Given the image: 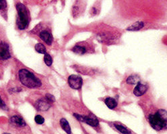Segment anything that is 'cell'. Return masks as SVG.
Wrapping results in <instances>:
<instances>
[{"mask_svg": "<svg viewBox=\"0 0 167 134\" xmlns=\"http://www.w3.org/2000/svg\"><path fill=\"white\" fill-rule=\"evenodd\" d=\"M13 62L14 63L15 80L25 89L43 92H50L53 89L47 77L26 67L15 57L13 59Z\"/></svg>", "mask_w": 167, "mask_h": 134, "instance_id": "6da1fadb", "label": "cell"}, {"mask_svg": "<svg viewBox=\"0 0 167 134\" xmlns=\"http://www.w3.org/2000/svg\"><path fill=\"white\" fill-rule=\"evenodd\" d=\"M93 32L96 39L106 46L119 44L122 37V32L119 29L103 23L96 25Z\"/></svg>", "mask_w": 167, "mask_h": 134, "instance_id": "7a4b0ae2", "label": "cell"}, {"mask_svg": "<svg viewBox=\"0 0 167 134\" xmlns=\"http://www.w3.org/2000/svg\"><path fill=\"white\" fill-rule=\"evenodd\" d=\"M146 119L151 127L156 132L167 130V111L153 107L149 109Z\"/></svg>", "mask_w": 167, "mask_h": 134, "instance_id": "3957f363", "label": "cell"}, {"mask_svg": "<svg viewBox=\"0 0 167 134\" xmlns=\"http://www.w3.org/2000/svg\"><path fill=\"white\" fill-rule=\"evenodd\" d=\"M14 58L13 47L7 36L6 29L0 24V62L6 67Z\"/></svg>", "mask_w": 167, "mask_h": 134, "instance_id": "277c9868", "label": "cell"}, {"mask_svg": "<svg viewBox=\"0 0 167 134\" xmlns=\"http://www.w3.org/2000/svg\"><path fill=\"white\" fill-rule=\"evenodd\" d=\"M29 34L33 37L37 38L42 43L48 47H51L54 44V37L53 35L51 26L49 24L41 22L37 24Z\"/></svg>", "mask_w": 167, "mask_h": 134, "instance_id": "5b68a950", "label": "cell"}, {"mask_svg": "<svg viewBox=\"0 0 167 134\" xmlns=\"http://www.w3.org/2000/svg\"><path fill=\"white\" fill-rule=\"evenodd\" d=\"M16 10V28L18 31L27 30L31 22V16L28 8L21 2L15 4Z\"/></svg>", "mask_w": 167, "mask_h": 134, "instance_id": "8992f818", "label": "cell"}, {"mask_svg": "<svg viewBox=\"0 0 167 134\" xmlns=\"http://www.w3.org/2000/svg\"><path fill=\"white\" fill-rule=\"evenodd\" d=\"M43 92V91L34 90L27 97V101L31 104L35 109L41 113L48 111L53 105V103L47 98L45 92V93Z\"/></svg>", "mask_w": 167, "mask_h": 134, "instance_id": "52a82bcc", "label": "cell"}, {"mask_svg": "<svg viewBox=\"0 0 167 134\" xmlns=\"http://www.w3.org/2000/svg\"><path fill=\"white\" fill-rule=\"evenodd\" d=\"M70 51H72L74 54L81 56L93 54L96 52V45L93 41L89 39L78 42L70 49Z\"/></svg>", "mask_w": 167, "mask_h": 134, "instance_id": "ba28073f", "label": "cell"}, {"mask_svg": "<svg viewBox=\"0 0 167 134\" xmlns=\"http://www.w3.org/2000/svg\"><path fill=\"white\" fill-rule=\"evenodd\" d=\"M8 123L10 127L17 132H30V129L26 123V121L23 117V116L19 113H14L12 114L9 117Z\"/></svg>", "mask_w": 167, "mask_h": 134, "instance_id": "9c48e42d", "label": "cell"}, {"mask_svg": "<svg viewBox=\"0 0 167 134\" xmlns=\"http://www.w3.org/2000/svg\"><path fill=\"white\" fill-rule=\"evenodd\" d=\"M73 115L74 117L78 120L79 122L85 123L92 127L98 128L100 126V123L98 118L90 112L87 115H82L76 113H74Z\"/></svg>", "mask_w": 167, "mask_h": 134, "instance_id": "30bf717a", "label": "cell"}, {"mask_svg": "<svg viewBox=\"0 0 167 134\" xmlns=\"http://www.w3.org/2000/svg\"><path fill=\"white\" fill-rule=\"evenodd\" d=\"M72 67L76 72L80 73L82 75L89 76H96L99 73V70L97 69H95L89 66H82L79 64H74L72 66Z\"/></svg>", "mask_w": 167, "mask_h": 134, "instance_id": "8fae6325", "label": "cell"}, {"mask_svg": "<svg viewBox=\"0 0 167 134\" xmlns=\"http://www.w3.org/2000/svg\"><path fill=\"white\" fill-rule=\"evenodd\" d=\"M153 26L151 23H148L147 22L144 21H137L129 26L126 28V31L129 32H138L140 31H144V30H148L150 28H152Z\"/></svg>", "mask_w": 167, "mask_h": 134, "instance_id": "7c38bea8", "label": "cell"}, {"mask_svg": "<svg viewBox=\"0 0 167 134\" xmlns=\"http://www.w3.org/2000/svg\"><path fill=\"white\" fill-rule=\"evenodd\" d=\"M7 92L10 95L18 94L20 92H23L24 90H26L23 86L18 82L16 80H10L7 85Z\"/></svg>", "mask_w": 167, "mask_h": 134, "instance_id": "4fadbf2b", "label": "cell"}, {"mask_svg": "<svg viewBox=\"0 0 167 134\" xmlns=\"http://www.w3.org/2000/svg\"><path fill=\"white\" fill-rule=\"evenodd\" d=\"M68 83L69 86L73 90H80L83 86L82 77L78 75H70L68 78Z\"/></svg>", "mask_w": 167, "mask_h": 134, "instance_id": "5bb4252c", "label": "cell"}, {"mask_svg": "<svg viewBox=\"0 0 167 134\" xmlns=\"http://www.w3.org/2000/svg\"><path fill=\"white\" fill-rule=\"evenodd\" d=\"M109 125L115 131L121 134H135L133 131L121 122H114L109 123Z\"/></svg>", "mask_w": 167, "mask_h": 134, "instance_id": "9a60e30c", "label": "cell"}, {"mask_svg": "<svg viewBox=\"0 0 167 134\" xmlns=\"http://www.w3.org/2000/svg\"><path fill=\"white\" fill-rule=\"evenodd\" d=\"M148 88L149 86L148 84L141 83L139 82H138L135 86V87L133 90V94L137 97H142L143 95L146 93L148 90Z\"/></svg>", "mask_w": 167, "mask_h": 134, "instance_id": "2e32d148", "label": "cell"}, {"mask_svg": "<svg viewBox=\"0 0 167 134\" xmlns=\"http://www.w3.org/2000/svg\"><path fill=\"white\" fill-rule=\"evenodd\" d=\"M0 109L9 111V99L8 94L4 90L0 88Z\"/></svg>", "mask_w": 167, "mask_h": 134, "instance_id": "e0dca14e", "label": "cell"}, {"mask_svg": "<svg viewBox=\"0 0 167 134\" xmlns=\"http://www.w3.org/2000/svg\"><path fill=\"white\" fill-rule=\"evenodd\" d=\"M84 10L83 4L82 3V2L80 0H77L73 4L72 10V16L74 19L78 18V17H80L81 14L82 13V11Z\"/></svg>", "mask_w": 167, "mask_h": 134, "instance_id": "ac0fdd59", "label": "cell"}, {"mask_svg": "<svg viewBox=\"0 0 167 134\" xmlns=\"http://www.w3.org/2000/svg\"><path fill=\"white\" fill-rule=\"evenodd\" d=\"M8 6L6 0H0V16L5 20L8 19Z\"/></svg>", "mask_w": 167, "mask_h": 134, "instance_id": "d6986e66", "label": "cell"}, {"mask_svg": "<svg viewBox=\"0 0 167 134\" xmlns=\"http://www.w3.org/2000/svg\"><path fill=\"white\" fill-rule=\"evenodd\" d=\"M104 102L105 104V105H106L109 109L111 110L115 109L118 106L117 101L115 98H114L111 97H109L105 98L104 100Z\"/></svg>", "mask_w": 167, "mask_h": 134, "instance_id": "ffe728a7", "label": "cell"}, {"mask_svg": "<svg viewBox=\"0 0 167 134\" xmlns=\"http://www.w3.org/2000/svg\"><path fill=\"white\" fill-rule=\"evenodd\" d=\"M140 80H141V78H140V76L139 75L131 74L125 79V83L127 85L135 86L138 82H139Z\"/></svg>", "mask_w": 167, "mask_h": 134, "instance_id": "44dd1931", "label": "cell"}, {"mask_svg": "<svg viewBox=\"0 0 167 134\" xmlns=\"http://www.w3.org/2000/svg\"><path fill=\"white\" fill-rule=\"evenodd\" d=\"M60 125L63 130L67 134H72L71 127H70L69 123L66 119L61 118L60 119Z\"/></svg>", "mask_w": 167, "mask_h": 134, "instance_id": "7402d4cb", "label": "cell"}, {"mask_svg": "<svg viewBox=\"0 0 167 134\" xmlns=\"http://www.w3.org/2000/svg\"><path fill=\"white\" fill-rule=\"evenodd\" d=\"M34 49L38 53L40 54H45L47 53L46 46L42 42H38L34 45Z\"/></svg>", "mask_w": 167, "mask_h": 134, "instance_id": "603a6c76", "label": "cell"}, {"mask_svg": "<svg viewBox=\"0 0 167 134\" xmlns=\"http://www.w3.org/2000/svg\"><path fill=\"white\" fill-rule=\"evenodd\" d=\"M44 62L46 64V66L48 67H51L53 62V59L52 56L48 53H46L45 54H44V57H43Z\"/></svg>", "mask_w": 167, "mask_h": 134, "instance_id": "cb8c5ba5", "label": "cell"}, {"mask_svg": "<svg viewBox=\"0 0 167 134\" xmlns=\"http://www.w3.org/2000/svg\"><path fill=\"white\" fill-rule=\"evenodd\" d=\"M100 10V6L99 3H96L95 5L91 7L90 10V14L91 16H95L99 14Z\"/></svg>", "mask_w": 167, "mask_h": 134, "instance_id": "d4e9b609", "label": "cell"}, {"mask_svg": "<svg viewBox=\"0 0 167 134\" xmlns=\"http://www.w3.org/2000/svg\"><path fill=\"white\" fill-rule=\"evenodd\" d=\"M34 121L38 125H42L45 123V119H44L43 117L41 115H37L35 116Z\"/></svg>", "mask_w": 167, "mask_h": 134, "instance_id": "484cf974", "label": "cell"}, {"mask_svg": "<svg viewBox=\"0 0 167 134\" xmlns=\"http://www.w3.org/2000/svg\"><path fill=\"white\" fill-rule=\"evenodd\" d=\"M4 70H5V66L0 62V80L3 79L4 76Z\"/></svg>", "mask_w": 167, "mask_h": 134, "instance_id": "4316f807", "label": "cell"}, {"mask_svg": "<svg viewBox=\"0 0 167 134\" xmlns=\"http://www.w3.org/2000/svg\"><path fill=\"white\" fill-rule=\"evenodd\" d=\"M3 134H11L10 133H7V132H6V133H3Z\"/></svg>", "mask_w": 167, "mask_h": 134, "instance_id": "83f0119b", "label": "cell"}]
</instances>
